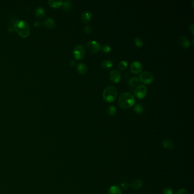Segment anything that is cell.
Here are the masks:
<instances>
[{"instance_id":"20","label":"cell","mask_w":194,"mask_h":194,"mask_svg":"<svg viewBox=\"0 0 194 194\" xmlns=\"http://www.w3.org/2000/svg\"><path fill=\"white\" fill-rule=\"evenodd\" d=\"M139 78H136V77H132V78L129 80L128 81V84L129 85L130 87H135L138 84H139Z\"/></svg>"},{"instance_id":"16","label":"cell","mask_w":194,"mask_h":194,"mask_svg":"<svg viewBox=\"0 0 194 194\" xmlns=\"http://www.w3.org/2000/svg\"><path fill=\"white\" fill-rule=\"evenodd\" d=\"M35 14L36 17L38 18H42L45 15V10L42 7L38 6V7L36 8V9H35Z\"/></svg>"},{"instance_id":"1","label":"cell","mask_w":194,"mask_h":194,"mask_svg":"<svg viewBox=\"0 0 194 194\" xmlns=\"http://www.w3.org/2000/svg\"><path fill=\"white\" fill-rule=\"evenodd\" d=\"M15 31L22 37L26 38L29 36L30 33V28L28 23L24 20H18L14 25Z\"/></svg>"},{"instance_id":"4","label":"cell","mask_w":194,"mask_h":194,"mask_svg":"<svg viewBox=\"0 0 194 194\" xmlns=\"http://www.w3.org/2000/svg\"><path fill=\"white\" fill-rule=\"evenodd\" d=\"M139 79L142 83L149 84L152 83L154 80V75L150 71H145L139 75Z\"/></svg>"},{"instance_id":"9","label":"cell","mask_w":194,"mask_h":194,"mask_svg":"<svg viewBox=\"0 0 194 194\" xmlns=\"http://www.w3.org/2000/svg\"><path fill=\"white\" fill-rule=\"evenodd\" d=\"M142 68L143 67L141 63L137 60L133 62L130 66V69L133 74H139L141 72L142 70Z\"/></svg>"},{"instance_id":"27","label":"cell","mask_w":194,"mask_h":194,"mask_svg":"<svg viewBox=\"0 0 194 194\" xmlns=\"http://www.w3.org/2000/svg\"><path fill=\"white\" fill-rule=\"evenodd\" d=\"M163 194H173L174 192L173 190L171 189V188H165L163 190Z\"/></svg>"},{"instance_id":"8","label":"cell","mask_w":194,"mask_h":194,"mask_svg":"<svg viewBox=\"0 0 194 194\" xmlns=\"http://www.w3.org/2000/svg\"><path fill=\"white\" fill-rule=\"evenodd\" d=\"M121 72L118 69H113L111 70L109 74L111 81L115 83H119L121 80Z\"/></svg>"},{"instance_id":"10","label":"cell","mask_w":194,"mask_h":194,"mask_svg":"<svg viewBox=\"0 0 194 194\" xmlns=\"http://www.w3.org/2000/svg\"><path fill=\"white\" fill-rule=\"evenodd\" d=\"M92 14L91 11L89 10H85L82 13L81 15V20L84 23H88L92 18Z\"/></svg>"},{"instance_id":"3","label":"cell","mask_w":194,"mask_h":194,"mask_svg":"<svg viewBox=\"0 0 194 194\" xmlns=\"http://www.w3.org/2000/svg\"><path fill=\"white\" fill-rule=\"evenodd\" d=\"M117 96V89L115 87L109 85L104 89L102 93V97L106 102H114Z\"/></svg>"},{"instance_id":"14","label":"cell","mask_w":194,"mask_h":194,"mask_svg":"<svg viewBox=\"0 0 194 194\" xmlns=\"http://www.w3.org/2000/svg\"><path fill=\"white\" fill-rule=\"evenodd\" d=\"M162 145L163 146V148L169 149V150H171L173 148H174V143L171 141V140L169 139H165L163 142H162Z\"/></svg>"},{"instance_id":"25","label":"cell","mask_w":194,"mask_h":194,"mask_svg":"<svg viewBox=\"0 0 194 194\" xmlns=\"http://www.w3.org/2000/svg\"><path fill=\"white\" fill-rule=\"evenodd\" d=\"M134 43L137 46L139 47H141L143 46V41L139 37H135L134 38Z\"/></svg>"},{"instance_id":"12","label":"cell","mask_w":194,"mask_h":194,"mask_svg":"<svg viewBox=\"0 0 194 194\" xmlns=\"http://www.w3.org/2000/svg\"><path fill=\"white\" fill-rule=\"evenodd\" d=\"M43 25L48 28H54L55 26L56 23L53 19L50 17H48L44 20Z\"/></svg>"},{"instance_id":"30","label":"cell","mask_w":194,"mask_h":194,"mask_svg":"<svg viewBox=\"0 0 194 194\" xmlns=\"http://www.w3.org/2000/svg\"><path fill=\"white\" fill-rule=\"evenodd\" d=\"M176 194H189V193L186 189H179Z\"/></svg>"},{"instance_id":"23","label":"cell","mask_w":194,"mask_h":194,"mask_svg":"<svg viewBox=\"0 0 194 194\" xmlns=\"http://www.w3.org/2000/svg\"><path fill=\"white\" fill-rule=\"evenodd\" d=\"M128 65V62L126 60H121L120 62L119 63L118 68L121 70H124L127 68Z\"/></svg>"},{"instance_id":"29","label":"cell","mask_w":194,"mask_h":194,"mask_svg":"<svg viewBox=\"0 0 194 194\" xmlns=\"http://www.w3.org/2000/svg\"><path fill=\"white\" fill-rule=\"evenodd\" d=\"M121 187H122V189H127L129 188V185L128 182H123V183L121 185Z\"/></svg>"},{"instance_id":"21","label":"cell","mask_w":194,"mask_h":194,"mask_svg":"<svg viewBox=\"0 0 194 194\" xmlns=\"http://www.w3.org/2000/svg\"><path fill=\"white\" fill-rule=\"evenodd\" d=\"M63 9L65 10H69L72 7V2L69 0H66L63 2Z\"/></svg>"},{"instance_id":"7","label":"cell","mask_w":194,"mask_h":194,"mask_svg":"<svg viewBox=\"0 0 194 194\" xmlns=\"http://www.w3.org/2000/svg\"><path fill=\"white\" fill-rule=\"evenodd\" d=\"M87 46L88 49L92 52H97L101 50L102 46L99 42L95 40H91L87 42Z\"/></svg>"},{"instance_id":"11","label":"cell","mask_w":194,"mask_h":194,"mask_svg":"<svg viewBox=\"0 0 194 194\" xmlns=\"http://www.w3.org/2000/svg\"><path fill=\"white\" fill-rule=\"evenodd\" d=\"M179 43L180 46L183 48H189L190 46V42L189 39L185 36H181L179 38Z\"/></svg>"},{"instance_id":"6","label":"cell","mask_w":194,"mask_h":194,"mask_svg":"<svg viewBox=\"0 0 194 194\" xmlns=\"http://www.w3.org/2000/svg\"><path fill=\"white\" fill-rule=\"evenodd\" d=\"M147 87L144 84H139L134 89V94L135 96L139 99H142L146 95Z\"/></svg>"},{"instance_id":"13","label":"cell","mask_w":194,"mask_h":194,"mask_svg":"<svg viewBox=\"0 0 194 194\" xmlns=\"http://www.w3.org/2000/svg\"><path fill=\"white\" fill-rule=\"evenodd\" d=\"M77 70L80 74H85L88 71V67L84 63H80L77 65Z\"/></svg>"},{"instance_id":"33","label":"cell","mask_w":194,"mask_h":194,"mask_svg":"<svg viewBox=\"0 0 194 194\" xmlns=\"http://www.w3.org/2000/svg\"><path fill=\"white\" fill-rule=\"evenodd\" d=\"M40 25H41V23H40L39 22L36 21V22H35V23H34V26L36 27V28H38L39 26H40Z\"/></svg>"},{"instance_id":"26","label":"cell","mask_w":194,"mask_h":194,"mask_svg":"<svg viewBox=\"0 0 194 194\" xmlns=\"http://www.w3.org/2000/svg\"><path fill=\"white\" fill-rule=\"evenodd\" d=\"M101 49L104 52L108 53V52H109L111 51L112 48L109 45H103L102 46Z\"/></svg>"},{"instance_id":"28","label":"cell","mask_w":194,"mask_h":194,"mask_svg":"<svg viewBox=\"0 0 194 194\" xmlns=\"http://www.w3.org/2000/svg\"><path fill=\"white\" fill-rule=\"evenodd\" d=\"M84 31L85 33H87V34H89L91 33L92 32V27L91 25H86L84 28Z\"/></svg>"},{"instance_id":"15","label":"cell","mask_w":194,"mask_h":194,"mask_svg":"<svg viewBox=\"0 0 194 194\" xmlns=\"http://www.w3.org/2000/svg\"><path fill=\"white\" fill-rule=\"evenodd\" d=\"M49 5L53 8H59L63 5V1L62 0L59 1H54V0H49L48 1Z\"/></svg>"},{"instance_id":"31","label":"cell","mask_w":194,"mask_h":194,"mask_svg":"<svg viewBox=\"0 0 194 194\" xmlns=\"http://www.w3.org/2000/svg\"><path fill=\"white\" fill-rule=\"evenodd\" d=\"M194 23H191L189 26V30L190 32L192 33V35H194Z\"/></svg>"},{"instance_id":"18","label":"cell","mask_w":194,"mask_h":194,"mask_svg":"<svg viewBox=\"0 0 194 194\" xmlns=\"http://www.w3.org/2000/svg\"><path fill=\"white\" fill-rule=\"evenodd\" d=\"M101 66L102 68L105 69H111L113 66V62L109 59H105L102 60L101 63Z\"/></svg>"},{"instance_id":"22","label":"cell","mask_w":194,"mask_h":194,"mask_svg":"<svg viewBox=\"0 0 194 194\" xmlns=\"http://www.w3.org/2000/svg\"><path fill=\"white\" fill-rule=\"evenodd\" d=\"M107 113L109 115H115L116 113V108L113 105H109L107 108Z\"/></svg>"},{"instance_id":"19","label":"cell","mask_w":194,"mask_h":194,"mask_svg":"<svg viewBox=\"0 0 194 194\" xmlns=\"http://www.w3.org/2000/svg\"><path fill=\"white\" fill-rule=\"evenodd\" d=\"M108 194H121V191L119 187L117 186H112L108 189Z\"/></svg>"},{"instance_id":"24","label":"cell","mask_w":194,"mask_h":194,"mask_svg":"<svg viewBox=\"0 0 194 194\" xmlns=\"http://www.w3.org/2000/svg\"><path fill=\"white\" fill-rule=\"evenodd\" d=\"M134 110L137 113H141L143 112V107L141 104H137L134 107Z\"/></svg>"},{"instance_id":"17","label":"cell","mask_w":194,"mask_h":194,"mask_svg":"<svg viewBox=\"0 0 194 194\" xmlns=\"http://www.w3.org/2000/svg\"><path fill=\"white\" fill-rule=\"evenodd\" d=\"M142 186V181L141 179H135L131 184V187L132 189H139Z\"/></svg>"},{"instance_id":"32","label":"cell","mask_w":194,"mask_h":194,"mask_svg":"<svg viewBox=\"0 0 194 194\" xmlns=\"http://www.w3.org/2000/svg\"><path fill=\"white\" fill-rule=\"evenodd\" d=\"M69 65L70 67H73L75 65V60L74 59H71V60L69 61Z\"/></svg>"},{"instance_id":"5","label":"cell","mask_w":194,"mask_h":194,"mask_svg":"<svg viewBox=\"0 0 194 194\" xmlns=\"http://www.w3.org/2000/svg\"><path fill=\"white\" fill-rule=\"evenodd\" d=\"M85 54V48L82 45H79L74 48L73 55L76 60H81L83 58Z\"/></svg>"},{"instance_id":"2","label":"cell","mask_w":194,"mask_h":194,"mask_svg":"<svg viewBox=\"0 0 194 194\" xmlns=\"http://www.w3.org/2000/svg\"><path fill=\"white\" fill-rule=\"evenodd\" d=\"M135 104L134 96L130 92H123L119 97V104L122 108H128Z\"/></svg>"}]
</instances>
